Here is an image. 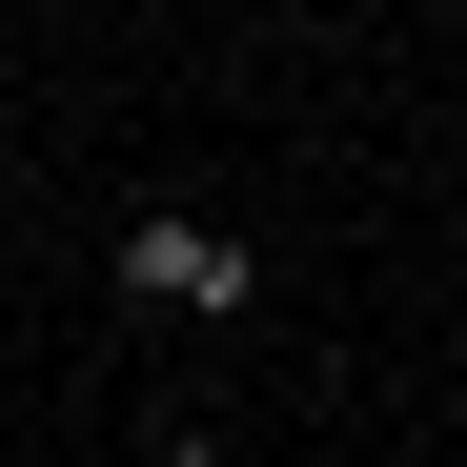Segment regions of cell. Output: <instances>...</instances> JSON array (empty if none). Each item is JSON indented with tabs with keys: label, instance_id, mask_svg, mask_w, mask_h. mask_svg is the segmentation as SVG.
<instances>
[{
	"label": "cell",
	"instance_id": "6da1fadb",
	"mask_svg": "<svg viewBox=\"0 0 467 467\" xmlns=\"http://www.w3.org/2000/svg\"><path fill=\"white\" fill-rule=\"evenodd\" d=\"M102 285L163 305V326H265V265H244L223 203H122V223H102Z\"/></svg>",
	"mask_w": 467,
	"mask_h": 467
},
{
	"label": "cell",
	"instance_id": "7a4b0ae2",
	"mask_svg": "<svg viewBox=\"0 0 467 467\" xmlns=\"http://www.w3.org/2000/svg\"><path fill=\"white\" fill-rule=\"evenodd\" d=\"M142 467H244V447H223L203 407H163V427H142Z\"/></svg>",
	"mask_w": 467,
	"mask_h": 467
}]
</instances>
